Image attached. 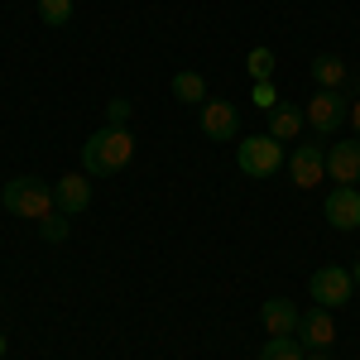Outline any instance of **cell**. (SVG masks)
Here are the masks:
<instances>
[{
  "label": "cell",
  "mask_w": 360,
  "mask_h": 360,
  "mask_svg": "<svg viewBox=\"0 0 360 360\" xmlns=\"http://www.w3.org/2000/svg\"><path fill=\"white\" fill-rule=\"evenodd\" d=\"M130 159H135V139H130V130H115V125L91 130V139L82 144V173L86 178H111Z\"/></svg>",
  "instance_id": "obj_1"
},
{
  "label": "cell",
  "mask_w": 360,
  "mask_h": 360,
  "mask_svg": "<svg viewBox=\"0 0 360 360\" xmlns=\"http://www.w3.org/2000/svg\"><path fill=\"white\" fill-rule=\"evenodd\" d=\"M0 202H5V212H15V217H29V221H44V217L53 212V188H49L44 178H34V173H25V178H10V183H5V193H0Z\"/></svg>",
  "instance_id": "obj_2"
},
{
  "label": "cell",
  "mask_w": 360,
  "mask_h": 360,
  "mask_svg": "<svg viewBox=\"0 0 360 360\" xmlns=\"http://www.w3.org/2000/svg\"><path fill=\"white\" fill-rule=\"evenodd\" d=\"M236 164L245 178H274L283 168V144L274 135H245L236 144Z\"/></svg>",
  "instance_id": "obj_3"
},
{
  "label": "cell",
  "mask_w": 360,
  "mask_h": 360,
  "mask_svg": "<svg viewBox=\"0 0 360 360\" xmlns=\"http://www.w3.org/2000/svg\"><path fill=\"white\" fill-rule=\"evenodd\" d=\"M307 293L317 298V307H346L356 298V278H351V269H341V264H322L317 274L307 278Z\"/></svg>",
  "instance_id": "obj_4"
},
{
  "label": "cell",
  "mask_w": 360,
  "mask_h": 360,
  "mask_svg": "<svg viewBox=\"0 0 360 360\" xmlns=\"http://www.w3.org/2000/svg\"><path fill=\"white\" fill-rule=\"evenodd\" d=\"M197 125H202L207 139H221V144L240 139V115H236V106L221 101V96H207V101L197 106Z\"/></svg>",
  "instance_id": "obj_5"
},
{
  "label": "cell",
  "mask_w": 360,
  "mask_h": 360,
  "mask_svg": "<svg viewBox=\"0 0 360 360\" xmlns=\"http://www.w3.org/2000/svg\"><path fill=\"white\" fill-rule=\"evenodd\" d=\"M307 125L317 130V135H332L341 120H351V101H346V91H322L317 86V96L307 101Z\"/></svg>",
  "instance_id": "obj_6"
},
{
  "label": "cell",
  "mask_w": 360,
  "mask_h": 360,
  "mask_svg": "<svg viewBox=\"0 0 360 360\" xmlns=\"http://www.w3.org/2000/svg\"><path fill=\"white\" fill-rule=\"evenodd\" d=\"M327 178V154H322V144H298L293 154H288V183L293 188H317Z\"/></svg>",
  "instance_id": "obj_7"
},
{
  "label": "cell",
  "mask_w": 360,
  "mask_h": 360,
  "mask_svg": "<svg viewBox=\"0 0 360 360\" xmlns=\"http://www.w3.org/2000/svg\"><path fill=\"white\" fill-rule=\"evenodd\" d=\"M53 207L63 212V217L86 212V207H91V178H86V173H63V178L53 183Z\"/></svg>",
  "instance_id": "obj_8"
},
{
  "label": "cell",
  "mask_w": 360,
  "mask_h": 360,
  "mask_svg": "<svg viewBox=\"0 0 360 360\" xmlns=\"http://www.w3.org/2000/svg\"><path fill=\"white\" fill-rule=\"evenodd\" d=\"M327 221H332L336 231H356L360 226V188L336 183L332 193H327Z\"/></svg>",
  "instance_id": "obj_9"
},
{
  "label": "cell",
  "mask_w": 360,
  "mask_h": 360,
  "mask_svg": "<svg viewBox=\"0 0 360 360\" xmlns=\"http://www.w3.org/2000/svg\"><path fill=\"white\" fill-rule=\"evenodd\" d=\"M327 178H332V183H346V188L360 183V139L327 149Z\"/></svg>",
  "instance_id": "obj_10"
},
{
  "label": "cell",
  "mask_w": 360,
  "mask_h": 360,
  "mask_svg": "<svg viewBox=\"0 0 360 360\" xmlns=\"http://www.w3.org/2000/svg\"><path fill=\"white\" fill-rule=\"evenodd\" d=\"M298 336H303L307 351H327V346L336 341L332 307H312V312H303V322H298Z\"/></svg>",
  "instance_id": "obj_11"
},
{
  "label": "cell",
  "mask_w": 360,
  "mask_h": 360,
  "mask_svg": "<svg viewBox=\"0 0 360 360\" xmlns=\"http://www.w3.org/2000/svg\"><path fill=\"white\" fill-rule=\"evenodd\" d=\"M259 322H264V332H269V336H298L303 312L288 303V298H264V307H259Z\"/></svg>",
  "instance_id": "obj_12"
},
{
  "label": "cell",
  "mask_w": 360,
  "mask_h": 360,
  "mask_svg": "<svg viewBox=\"0 0 360 360\" xmlns=\"http://www.w3.org/2000/svg\"><path fill=\"white\" fill-rule=\"evenodd\" d=\"M312 82L322 86V91H341L346 86V63L336 53H317L312 58Z\"/></svg>",
  "instance_id": "obj_13"
},
{
  "label": "cell",
  "mask_w": 360,
  "mask_h": 360,
  "mask_svg": "<svg viewBox=\"0 0 360 360\" xmlns=\"http://www.w3.org/2000/svg\"><path fill=\"white\" fill-rule=\"evenodd\" d=\"M303 125H307V115L298 111V106H288V101H283L278 111H269V135H274L278 144H283V139H298Z\"/></svg>",
  "instance_id": "obj_14"
},
{
  "label": "cell",
  "mask_w": 360,
  "mask_h": 360,
  "mask_svg": "<svg viewBox=\"0 0 360 360\" xmlns=\"http://www.w3.org/2000/svg\"><path fill=\"white\" fill-rule=\"evenodd\" d=\"M173 96H178V101H188V106H202V101H207V82H202V77H197V72H173Z\"/></svg>",
  "instance_id": "obj_15"
},
{
  "label": "cell",
  "mask_w": 360,
  "mask_h": 360,
  "mask_svg": "<svg viewBox=\"0 0 360 360\" xmlns=\"http://www.w3.org/2000/svg\"><path fill=\"white\" fill-rule=\"evenodd\" d=\"M259 360H307V356H303V341L298 336H269Z\"/></svg>",
  "instance_id": "obj_16"
},
{
  "label": "cell",
  "mask_w": 360,
  "mask_h": 360,
  "mask_svg": "<svg viewBox=\"0 0 360 360\" xmlns=\"http://www.w3.org/2000/svg\"><path fill=\"white\" fill-rule=\"evenodd\" d=\"M39 20L53 25V29H63L68 20H72V0H39Z\"/></svg>",
  "instance_id": "obj_17"
},
{
  "label": "cell",
  "mask_w": 360,
  "mask_h": 360,
  "mask_svg": "<svg viewBox=\"0 0 360 360\" xmlns=\"http://www.w3.org/2000/svg\"><path fill=\"white\" fill-rule=\"evenodd\" d=\"M245 72L255 77V82H269V77H274V53H269V49H250Z\"/></svg>",
  "instance_id": "obj_18"
},
{
  "label": "cell",
  "mask_w": 360,
  "mask_h": 360,
  "mask_svg": "<svg viewBox=\"0 0 360 360\" xmlns=\"http://www.w3.org/2000/svg\"><path fill=\"white\" fill-rule=\"evenodd\" d=\"M130 111H135V106H130V96H111V101H106V125H115V130H125V120H130Z\"/></svg>",
  "instance_id": "obj_19"
},
{
  "label": "cell",
  "mask_w": 360,
  "mask_h": 360,
  "mask_svg": "<svg viewBox=\"0 0 360 360\" xmlns=\"http://www.w3.org/2000/svg\"><path fill=\"white\" fill-rule=\"evenodd\" d=\"M250 101H255V106H259L264 115H269V111H278V91H274V82H255Z\"/></svg>",
  "instance_id": "obj_20"
},
{
  "label": "cell",
  "mask_w": 360,
  "mask_h": 360,
  "mask_svg": "<svg viewBox=\"0 0 360 360\" xmlns=\"http://www.w3.org/2000/svg\"><path fill=\"white\" fill-rule=\"evenodd\" d=\"M39 236H44V240H53V245H58V240H68V221H63V212H58V217L49 212V217L39 221Z\"/></svg>",
  "instance_id": "obj_21"
},
{
  "label": "cell",
  "mask_w": 360,
  "mask_h": 360,
  "mask_svg": "<svg viewBox=\"0 0 360 360\" xmlns=\"http://www.w3.org/2000/svg\"><path fill=\"white\" fill-rule=\"evenodd\" d=\"M351 125H356V135H360V101H351Z\"/></svg>",
  "instance_id": "obj_22"
},
{
  "label": "cell",
  "mask_w": 360,
  "mask_h": 360,
  "mask_svg": "<svg viewBox=\"0 0 360 360\" xmlns=\"http://www.w3.org/2000/svg\"><path fill=\"white\" fill-rule=\"evenodd\" d=\"M351 278H356V283H360V259H356V264H351Z\"/></svg>",
  "instance_id": "obj_23"
},
{
  "label": "cell",
  "mask_w": 360,
  "mask_h": 360,
  "mask_svg": "<svg viewBox=\"0 0 360 360\" xmlns=\"http://www.w3.org/2000/svg\"><path fill=\"white\" fill-rule=\"evenodd\" d=\"M5 346H10V341H5V332H0V360H5Z\"/></svg>",
  "instance_id": "obj_24"
},
{
  "label": "cell",
  "mask_w": 360,
  "mask_h": 360,
  "mask_svg": "<svg viewBox=\"0 0 360 360\" xmlns=\"http://www.w3.org/2000/svg\"><path fill=\"white\" fill-rule=\"evenodd\" d=\"M307 360H327V351H312V356H307Z\"/></svg>",
  "instance_id": "obj_25"
},
{
  "label": "cell",
  "mask_w": 360,
  "mask_h": 360,
  "mask_svg": "<svg viewBox=\"0 0 360 360\" xmlns=\"http://www.w3.org/2000/svg\"><path fill=\"white\" fill-rule=\"evenodd\" d=\"M0 307H5V298H0Z\"/></svg>",
  "instance_id": "obj_26"
}]
</instances>
